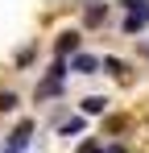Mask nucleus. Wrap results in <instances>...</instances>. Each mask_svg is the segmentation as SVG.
I'll use <instances>...</instances> for the list:
<instances>
[{"label": "nucleus", "mask_w": 149, "mask_h": 153, "mask_svg": "<svg viewBox=\"0 0 149 153\" xmlns=\"http://www.w3.org/2000/svg\"><path fill=\"white\" fill-rule=\"evenodd\" d=\"M149 25V4H128V17H124V33H141Z\"/></svg>", "instance_id": "nucleus-1"}, {"label": "nucleus", "mask_w": 149, "mask_h": 153, "mask_svg": "<svg viewBox=\"0 0 149 153\" xmlns=\"http://www.w3.org/2000/svg\"><path fill=\"white\" fill-rule=\"evenodd\" d=\"M29 137H33V124H29V120H21V124H17V132L8 137V153H21Z\"/></svg>", "instance_id": "nucleus-2"}, {"label": "nucleus", "mask_w": 149, "mask_h": 153, "mask_svg": "<svg viewBox=\"0 0 149 153\" xmlns=\"http://www.w3.org/2000/svg\"><path fill=\"white\" fill-rule=\"evenodd\" d=\"M71 71H79V75H95V71H99V58H91V54H74V58H71Z\"/></svg>", "instance_id": "nucleus-3"}, {"label": "nucleus", "mask_w": 149, "mask_h": 153, "mask_svg": "<svg viewBox=\"0 0 149 153\" xmlns=\"http://www.w3.org/2000/svg\"><path fill=\"white\" fill-rule=\"evenodd\" d=\"M54 50H58V58H66V54H74V50H79V33H74V29H66V33L58 37V46H54Z\"/></svg>", "instance_id": "nucleus-4"}, {"label": "nucleus", "mask_w": 149, "mask_h": 153, "mask_svg": "<svg viewBox=\"0 0 149 153\" xmlns=\"http://www.w3.org/2000/svg\"><path fill=\"white\" fill-rule=\"evenodd\" d=\"M104 17H108V4H87L83 8V21L87 25H104Z\"/></svg>", "instance_id": "nucleus-5"}, {"label": "nucleus", "mask_w": 149, "mask_h": 153, "mask_svg": "<svg viewBox=\"0 0 149 153\" xmlns=\"http://www.w3.org/2000/svg\"><path fill=\"white\" fill-rule=\"evenodd\" d=\"M58 91H62V79H42V83H37V100H46V95H58Z\"/></svg>", "instance_id": "nucleus-6"}, {"label": "nucleus", "mask_w": 149, "mask_h": 153, "mask_svg": "<svg viewBox=\"0 0 149 153\" xmlns=\"http://www.w3.org/2000/svg\"><path fill=\"white\" fill-rule=\"evenodd\" d=\"M83 112H87V116H99V112H108V100H104V95H87V100H83Z\"/></svg>", "instance_id": "nucleus-7"}, {"label": "nucleus", "mask_w": 149, "mask_h": 153, "mask_svg": "<svg viewBox=\"0 0 149 153\" xmlns=\"http://www.w3.org/2000/svg\"><path fill=\"white\" fill-rule=\"evenodd\" d=\"M83 128H87V124H83V116H71L66 124L58 128V132H62V137H74V132H83Z\"/></svg>", "instance_id": "nucleus-8"}, {"label": "nucleus", "mask_w": 149, "mask_h": 153, "mask_svg": "<svg viewBox=\"0 0 149 153\" xmlns=\"http://www.w3.org/2000/svg\"><path fill=\"white\" fill-rule=\"evenodd\" d=\"M17 108V91H0V112H13Z\"/></svg>", "instance_id": "nucleus-9"}, {"label": "nucleus", "mask_w": 149, "mask_h": 153, "mask_svg": "<svg viewBox=\"0 0 149 153\" xmlns=\"http://www.w3.org/2000/svg\"><path fill=\"white\" fill-rule=\"evenodd\" d=\"M99 66H108V71H116V75H120V71H124V62H120V58H104Z\"/></svg>", "instance_id": "nucleus-10"}, {"label": "nucleus", "mask_w": 149, "mask_h": 153, "mask_svg": "<svg viewBox=\"0 0 149 153\" xmlns=\"http://www.w3.org/2000/svg\"><path fill=\"white\" fill-rule=\"evenodd\" d=\"M145 54H149V46H145Z\"/></svg>", "instance_id": "nucleus-11"}]
</instances>
